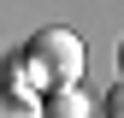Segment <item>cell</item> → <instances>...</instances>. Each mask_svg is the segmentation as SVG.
<instances>
[{
  "label": "cell",
  "mask_w": 124,
  "mask_h": 118,
  "mask_svg": "<svg viewBox=\"0 0 124 118\" xmlns=\"http://www.w3.org/2000/svg\"><path fill=\"white\" fill-rule=\"evenodd\" d=\"M83 36H71V30H41L36 41H30L24 53V71L36 77V88H71L83 83Z\"/></svg>",
  "instance_id": "cell-1"
},
{
  "label": "cell",
  "mask_w": 124,
  "mask_h": 118,
  "mask_svg": "<svg viewBox=\"0 0 124 118\" xmlns=\"http://www.w3.org/2000/svg\"><path fill=\"white\" fill-rule=\"evenodd\" d=\"M47 118H89V95L83 88H53V100H47Z\"/></svg>",
  "instance_id": "cell-2"
},
{
  "label": "cell",
  "mask_w": 124,
  "mask_h": 118,
  "mask_svg": "<svg viewBox=\"0 0 124 118\" xmlns=\"http://www.w3.org/2000/svg\"><path fill=\"white\" fill-rule=\"evenodd\" d=\"M0 118H41V106L24 88H0Z\"/></svg>",
  "instance_id": "cell-3"
},
{
  "label": "cell",
  "mask_w": 124,
  "mask_h": 118,
  "mask_svg": "<svg viewBox=\"0 0 124 118\" xmlns=\"http://www.w3.org/2000/svg\"><path fill=\"white\" fill-rule=\"evenodd\" d=\"M106 118H124V83L112 88V95H106Z\"/></svg>",
  "instance_id": "cell-4"
},
{
  "label": "cell",
  "mask_w": 124,
  "mask_h": 118,
  "mask_svg": "<svg viewBox=\"0 0 124 118\" xmlns=\"http://www.w3.org/2000/svg\"><path fill=\"white\" fill-rule=\"evenodd\" d=\"M118 71H124V47H118Z\"/></svg>",
  "instance_id": "cell-5"
}]
</instances>
